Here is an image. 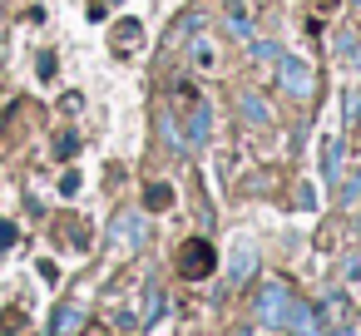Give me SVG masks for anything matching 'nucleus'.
I'll use <instances>...</instances> for the list:
<instances>
[{
  "label": "nucleus",
  "mask_w": 361,
  "mask_h": 336,
  "mask_svg": "<svg viewBox=\"0 0 361 336\" xmlns=\"http://www.w3.org/2000/svg\"><path fill=\"white\" fill-rule=\"evenodd\" d=\"M228 35L233 40H252V15L243 6H228Z\"/></svg>",
  "instance_id": "obj_11"
},
{
  "label": "nucleus",
  "mask_w": 361,
  "mask_h": 336,
  "mask_svg": "<svg viewBox=\"0 0 361 336\" xmlns=\"http://www.w3.org/2000/svg\"><path fill=\"white\" fill-rule=\"evenodd\" d=\"M139 35H144V30H139L134 20H129V25H119V30H114V50H124V45L134 50V45H139Z\"/></svg>",
  "instance_id": "obj_15"
},
{
  "label": "nucleus",
  "mask_w": 361,
  "mask_h": 336,
  "mask_svg": "<svg viewBox=\"0 0 361 336\" xmlns=\"http://www.w3.org/2000/svg\"><path fill=\"white\" fill-rule=\"evenodd\" d=\"M169 198H173V193H169V188H164V183H159V188H149V208H164V203H169Z\"/></svg>",
  "instance_id": "obj_21"
},
{
  "label": "nucleus",
  "mask_w": 361,
  "mask_h": 336,
  "mask_svg": "<svg viewBox=\"0 0 361 336\" xmlns=\"http://www.w3.org/2000/svg\"><path fill=\"white\" fill-rule=\"evenodd\" d=\"M277 89H282L287 99H297V104H307V99L317 94V75H312V70H307L302 60H292V55H287V60L277 65Z\"/></svg>",
  "instance_id": "obj_2"
},
{
  "label": "nucleus",
  "mask_w": 361,
  "mask_h": 336,
  "mask_svg": "<svg viewBox=\"0 0 361 336\" xmlns=\"http://www.w3.org/2000/svg\"><path fill=\"white\" fill-rule=\"evenodd\" d=\"M90 326V316L75 306V301H65V306H55V316H50V336H80Z\"/></svg>",
  "instance_id": "obj_6"
},
{
  "label": "nucleus",
  "mask_w": 361,
  "mask_h": 336,
  "mask_svg": "<svg viewBox=\"0 0 361 336\" xmlns=\"http://www.w3.org/2000/svg\"><path fill=\"white\" fill-rule=\"evenodd\" d=\"M361 124V94H346V129Z\"/></svg>",
  "instance_id": "obj_18"
},
{
  "label": "nucleus",
  "mask_w": 361,
  "mask_h": 336,
  "mask_svg": "<svg viewBox=\"0 0 361 336\" xmlns=\"http://www.w3.org/2000/svg\"><path fill=\"white\" fill-rule=\"evenodd\" d=\"M238 109H243V119H252V124H267V119H272V114H267V104H262L257 94H243V99H238Z\"/></svg>",
  "instance_id": "obj_12"
},
{
  "label": "nucleus",
  "mask_w": 361,
  "mask_h": 336,
  "mask_svg": "<svg viewBox=\"0 0 361 336\" xmlns=\"http://www.w3.org/2000/svg\"><path fill=\"white\" fill-rule=\"evenodd\" d=\"M282 331H287V336H322V321H317V311H312L307 301H292Z\"/></svg>",
  "instance_id": "obj_5"
},
{
  "label": "nucleus",
  "mask_w": 361,
  "mask_h": 336,
  "mask_svg": "<svg viewBox=\"0 0 361 336\" xmlns=\"http://www.w3.org/2000/svg\"><path fill=\"white\" fill-rule=\"evenodd\" d=\"M331 336H361V321H346V326H331Z\"/></svg>",
  "instance_id": "obj_23"
},
{
  "label": "nucleus",
  "mask_w": 361,
  "mask_h": 336,
  "mask_svg": "<svg viewBox=\"0 0 361 336\" xmlns=\"http://www.w3.org/2000/svg\"><path fill=\"white\" fill-rule=\"evenodd\" d=\"M247 45H252V50H247V55H252V60H262V65H267V60H277V55H282V50H277V45H272V40H247Z\"/></svg>",
  "instance_id": "obj_16"
},
{
  "label": "nucleus",
  "mask_w": 361,
  "mask_h": 336,
  "mask_svg": "<svg viewBox=\"0 0 361 336\" xmlns=\"http://www.w3.org/2000/svg\"><path fill=\"white\" fill-rule=\"evenodd\" d=\"M11 242H16V228H11V223H6V218H0V252H6V247H11Z\"/></svg>",
  "instance_id": "obj_22"
},
{
  "label": "nucleus",
  "mask_w": 361,
  "mask_h": 336,
  "mask_svg": "<svg viewBox=\"0 0 361 336\" xmlns=\"http://www.w3.org/2000/svg\"><path fill=\"white\" fill-rule=\"evenodd\" d=\"M75 149H80V139H75V134H65V139H60V144H55V154H60V158H70V154H75Z\"/></svg>",
  "instance_id": "obj_20"
},
{
  "label": "nucleus",
  "mask_w": 361,
  "mask_h": 336,
  "mask_svg": "<svg viewBox=\"0 0 361 336\" xmlns=\"http://www.w3.org/2000/svg\"><path fill=\"white\" fill-rule=\"evenodd\" d=\"M252 272H257V252H252V242L243 237V242L233 247V287H243Z\"/></svg>",
  "instance_id": "obj_8"
},
{
  "label": "nucleus",
  "mask_w": 361,
  "mask_h": 336,
  "mask_svg": "<svg viewBox=\"0 0 361 336\" xmlns=\"http://www.w3.org/2000/svg\"><path fill=\"white\" fill-rule=\"evenodd\" d=\"M208 129H213V109H208L203 99H193V114H188V129H183V144H188V149H198V144L208 139Z\"/></svg>",
  "instance_id": "obj_7"
},
{
  "label": "nucleus",
  "mask_w": 361,
  "mask_h": 336,
  "mask_svg": "<svg viewBox=\"0 0 361 336\" xmlns=\"http://www.w3.org/2000/svg\"><path fill=\"white\" fill-rule=\"evenodd\" d=\"M144 242H149L144 213H114V223H109V247H114V252H139Z\"/></svg>",
  "instance_id": "obj_3"
},
{
  "label": "nucleus",
  "mask_w": 361,
  "mask_h": 336,
  "mask_svg": "<svg viewBox=\"0 0 361 336\" xmlns=\"http://www.w3.org/2000/svg\"><path fill=\"white\" fill-rule=\"evenodd\" d=\"M213 267H218V252H213V242H208V237H188V242H183V252H178V277H188V282H203Z\"/></svg>",
  "instance_id": "obj_4"
},
{
  "label": "nucleus",
  "mask_w": 361,
  "mask_h": 336,
  "mask_svg": "<svg viewBox=\"0 0 361 336\" xmlns=\"http://www.w3.org/2000/svg\"><path fill=\"white\" fill-rule=\"evenodd\" d=\"M322 178H326V188L341 183V139H331V144L322 149Z\"/></svg>",
  "instance_id": "obj_10"
},
{
  "label": "nucleus",
  "mask_w": 361,
  "mask_h": 336,
  "mask_svg": "<svg viewBox=\"0 0 361 336\" xmlns=\"http://www.w3.org/2000/svg\"><path fill=\"white\" fill-rule=\"evenodd\" d=\"M322 321H326V331H331V326L356 321V311H351V301H346V297H326V301H322Z\"/></svg>",
  "instance_id": "obj_9"
},
{
  "label": "nucleus",
  "mask_w": 361,
  "mask_h": 336,
  "mask_svg": "<svg viewBox=\"0 0 361 336\" xmlns=\"http://www.w3.org/2000/svg\"><path fill=\"white\" fill-rule=\"evenodd\" d=\"M193 65H198V70H208V65H213V45H208L203 35L193 40Z\"/></svg>",
  "instance_id": "obj_17"
},
{
  "label": "nucleus",
  "mask_w": 361,
  "mask_h": 336,
  "mask_svg": "<svg viewBox=\"0 0 361 336\" xmlns=\"http://www.w3.org/2000/svg\"><path fill=\"white\" fill-rule=\"evenodd\" d=\"M356 198H361V168H356V178L341 188V203H346V208H356Z\"/></svg>",
  "instance_id": "obj_19"
},
{
  "label": "nucleus",
  "mask_w": 361,
  "mask_h": 336,
  "mask_svg": "<svg viewBox=\"0 0 361 336\" xmlns=\"http://www.w3.org/2000/svg\"><path fill=\"white\" fill-rule=\"evenodd\" d=\"M287 306H292V297H287V287H282V282H267V287L257 292V306H252V321H257L262 331H282V321H287Z\"/></svg>",
  "instance_id": "obj_1"
},
{
  "label": "nucleus",
  "mask_w": 361,
  "mask_h": 336,
  "mask_svg": "<svg viewBox=\"0 0 361 336\" xmlns=\"http://www.w3.org/2000/svg\"><path fill=\"white\" fill-rule=\"evenodd\" d=\"M164 144H169L173 154H188V144H183V129H178V119H173V114H164Z\"/></svg>",
  "instance_id": "obj_13"
},
{
  "label": "nucleus",
  "mask_w": 361,
  "mask_h": 336,
  "mask_svg": "<svg viewBox=\"0 0 361 336\" xmlns=\"http://www.w3.org/2000/svg\"><path fill=\"white\" fill-rule=\"evenodd\" d=\"M159 311H164V292H159V287H149V292H144V326H154V321H159Z\"/></svg>",
  "instance_id": "obj_14"
}]
</instances>
